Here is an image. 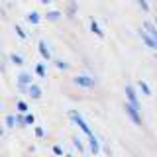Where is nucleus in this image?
<instances>
[{
	"label": "nucleus",
	"instance_id": "f257e3e1",
	"mask_svg": "<svg viewBox=\"0 0 157 157\" xmlns=\"http://www.w3.org/2000/svg\"><path fill=\"white\" fill-rule=\"evenodd\" d=\"M69 118H71V122H73L75 126H78V128H81V132H82V134H85L86 137H88V136H92V130H90V126L86 124V122H85V118H82L81 114H78L77 110H69Z\"/></svg>",
	"mask_w": 157,
	"mask_h": 157
},
{
	"label": "nucleus",
	"instance_id": "f03ea898",
	"mask_svg": "<svg viewBox=\"0 0 157 157\" xmlns=\"http://www.w3.org/2000/svg\"><path fill=\"white\" fill-rule=\"evenodd\" d=\"M126 114H128V118H130L132 122H134L136 126H144V120H141V110L137 106H134L132 102H126Z\"/></svg>",
	"mask_w": 157,
	"mask_h": 157
},
{
	"label": "nucleus",
	"instance_id": "7ed1b4c3",
	"mask_svg": "<svg viewBox=\"0 0 157 157\" xmlns=\"http://www.w3.org/2000/svg\"><path fill=\"white\" fill-rule=\"evenodd\" d=\"M73 85L82 86V88H94L96 86V78L88 77V75H77V77H73Z\"/></svg>",
	"mask_w": 157,
	"mask_h": 157
},
{
	"label": "nucleus",
	"instance_id": "20e7f679",
	"mask_svg": "<svg viewBox=\"0 0 157 157\" xmlns=\"http://www.w3.org/2000/svg\"><path fill=\"white\" fill-rule=\"evenodd\" d=\"M140 37H141V41H144V43H145V45L149 47V49L157 51V39H155L153 36H151V33L147 32L145 28H144V29H140Z\"/></svg>",
	"mask_w": 157,
	"mask_h": 157
},
{
	"label": "nucleus",
	"instance_id": "39448f33",
	"mask_svg": "<svg viewBox=\"0 0 157 157\" xmlns=\"http://www.w3.org/2000/svg\"><path fill=\"white\" fill-rule=\"evenodd\" d=\"M126 98H128V102H132L134 106L140 108V100H137V94H136V88L132 86V85H126ZM141 110V108H140Z\"/></svg>",
	"mask_w": 157,
	"mask_h": 157
},
{
	"label": "nucleus",
	"instance_id": "423d86ee",
	"mask_svg": "<svg viewBox=\"0 0 157 157\" xmlns=\"http://www.w3.org/2000/svg\"><path fill=\"white\" fill-rule=\"evenodd\" d=\"M37 51H39V55L43 57V61H51V51H49L47 43L43 41V39H39V41H37Z\"/></svg>",
	"mask_w": 157,
	"mask_h": 157
},
{
	"label": "nucleus",
	"instance_id": "0eeeda50",
	"mask_svg": "<svg viewBox=\"0 0 157 157\" xmlns=\"http://www.w3.org/2000/svg\"><path fill=\"white\" fill-rule=\"evenodd\" d=\"M16 82H18V86H29L33 82L32 73H20V75L16 77Z\"/></svg>",
	"mask_w": 157,
	"mask_h": 157
},
{
	"label": "nucleus",
	"instance_id": "6e6552de",
	"mask_svg": "<svg viewBox=\"0 0 157 157\" xmlns=\"http://www.w3.org/2000/svg\"><path fill=\"white\" fill-rule=\"evenodd\" d=\"M28 94L33 98V100H37V98H41V88H39L36 82H32V85L28 86Z\"/></svg>",
	"mask_w": 157,
	"mask_h": 157
},
{
	"label": "nucleus",
	"instance_id": "1a4fd4ad",
	"mask_svg": "<svg viewBox=\"0 0 157 157\" xmlns=\"http://www.w3.org/2000/svg\"><path fill=\"white\" fill-rule=\"evenodd\" d=\"M88 145H90V151L92 153H98V151H100V144H98V140H96V136L92 134V136H88Z\"/></svg>",
	"mask_w": 157,
	"mask_h": 157
},
{
	"label": "nucleus",
	"instance_id": "9d476101",
	"mask_svg": "<svg viewBox=\"0 0 157 157\" xmlns=\"http://www.w3.org/2000/svg\"><path fill=\"white\" fill-rule=\"evenodd\" d=\"M45 65H47V63H37V65H36V69H33V71H36L37 77H41V78L47 77V69H45Z\"/></svg>",
	"mask_w": 157,
	"mask_h": 157
},
{
	"label": "nucleus",
	"instance_id": "9b49d317",
	"mask_svg": "<svg viewBox=\"0 0 157 157\" xmlns=\"http://www.w3.org/2000/svg\"><path fill=\"white\" fill-rule=\"evenodd\" d=\"M61 16H63V12H59V10H51V12L45 14L47 22H57V20H61Z\"/></svg>",
	"mask_w": 157,
	"mask_h": 157
},
{
	"label": "nucleus",
	"instance_id": "f8f14e48",
	"mask_svg": "<svg viewBox=\"0 0 157 157\" xmlns=\"http://www.w3.org/2000/svg\"><path fill=\"white\" fill-rule=\"evenodd\" d=\"M26 20H28L29 24H32V26H36V24H39L41 16H39V12H36V10H33V12H29L28 16H26Z\"/></svg>",
	"mask_w": 157,
	"mask_h": 157
},
{
	"label": "nucleus",
	"instance_id": "ddd939ff",
	"mask_svg": "<svg viewBox=\"0 0 157 157\" xmlns=\"http://www.w3.org/2000/svg\"><path fill=\"white\" fill-rule=\"evenodd\" d=\"M90 32L94 33V36H98V37H104V32L100 29V26H98V22H94V20L90 22Z\"/></svg>",
	"mask_w": 157,
	"mask_h": 157
},
{
	"label": "nucleus",
	"instance_id": "4468645a",
	"mask_svg": "<svg viewBox=\"0 0 157 157\" xmlns=\"http://www.w3.org/2000/svg\"><path fill=\"white\" fill-rule=\"evenodd\" d=\"M4 124H6V128H16L18 126V118L12 116V114H8L6 118H4Z\"/></svg>",
	"mask_w": 157,
	"mask_h": 157
},
{
	"label": "nucleus",
	"instance_id": "2eb2a0df",
	"mask_svg": "<svg viewBox=\"0 0 157 157\" xmlns=\"http://www.w3.org/2000/svg\"><path fill=\"white\" fill-rule=\"evenodd\" d=\"M10 61H12L16 67H22L24 65V57L18 55V53H10Z\"/></svg>",
	"mask_w": 157,
	"mask_h": 157
},
{
	"label": "nucleus",
	"instance_id": "dca6fc26",
	"mask_svg": "<svg viewBox=\"0 0 157 157\" xmlns=\"http://www.w3.org/2000/svg\"><path fill=\"white\" fill-rule=\"evenodd\" d=\"M137 88H140L145 96H151V88H149V85H147L145 81H140V82H137Z\"/></svg>",
	"mask_w": 157,
	"mask_h": 157
},
{
	"label": "nucleus",
	"instance_id": "f3484780",
	"mask_svg": "<svg viewBox=\"0 0 157 157\" xmlns=\"http://www.w3.org/2000/svg\"><path fill=\"white\" fill-rule=\"evenodd\" d=\"M144 28L147 29V32L151 33V36H153L155 39H157V24H151V22H145L144 24Z\"/></svg>",
	"mask_w": 157,
	"mask_h": 157
},
{
	"label": "nucleus",
	"instance_id": "a211bd4d",
	"mask_svg": "<svg viewBox=\"0 0 157 157\" xmlns=\"http://www.w3.org/2000/svg\"><path fill=\"white\" fill-rule=\"evenodd\" d=\"M73 145H75L77 149L81 151V153H85V144H82V140H81L78 136H75V137H73Z\"/></svg>",
	"mask_w": 157,
	"mask_h": 157
},
{
	"label": "nucleus",
	"instance_id": "6ab92c4d",
	"mask_svg": "<svg viewBox=\"0 0 157 157\" xmlns=\"http://www.w3.org/2000/svg\"><path fill=\"white\" fill-rule=\"evenodd\" d=\"M16 118H18V128H26V126H28L26 114H22V112H18V114H16Z\"/></svg>",
	"mask_w": 157,
	"mask_h": 157
},
{
	"label": "nucleus",
	"instance_id": "aec40b11",
	"mask_svg": "<svg viewBox=\"0 0 157 157\" xmlns=\"http://www.w3.org/2000/svg\"><path fill=\"white\" fill-rule=\"evenodd\" d=\"M16 108H18V112H22V114H28V112H29V108H28V104L24 100H18Z\"/></svg>",
	"mask_w": 157,
	"mask_h": 157
},
{
	"label": "nucleus",
	"instance_id": "412c9836",
	"mask_svg": "<svg viewBox=\"0 0 157 157\" xmlns=\"http://www.w3.org/2000/svg\"><path fill=\"white\" fill-rule=\"evenodd\" d=\"M75 14H77V4H75V2H71V4H69V8H67V16H69V18H73Z\"/></svg>",
	"mask_w": 157,
	"mask_h": 157
},
{
	"label": "nucleus",
	"instance_id": "4be33fe9",
	"mask_svg": "<svg viewBox=\"0 0 157 157\" xmlns=\"http://www.w3.org/2000/svg\"><path fill=\"white\" fill-rule=\"evenodd\" d=\"M53 63H55V67H57V69H61V71H67V69H69V65H67L65 61H61V59H55Z\"/></svg>",
	"mask_w": 157,
	"mask_h": 157
},
{
	"label": "nucleus",
	"instance_id": "5701e85b",
	"mask_svg": "<svg viewBox=\"0 0 157 157\" xmlns=\"http://www.w3.org/2000/svg\"><path fill=\"white\" fill-rule=\"evenodd\" d=\"M14 29H16V36H18L20 39H26V37H28V33L24 32V29L20 28V26H16V28H14Z\"/></svg>",
	"mask_w": 157,
	"mask_h": 157
},
{
	"label": "nucleus",
	"instance_id": "b1692460",
	"mask_svg": "<svg viewBox=\"0 0 157 157\" xmlns=\"http://www.w3.org/2000/svg\"><path fill=\"white\" fill-rule=\"evenodd\" d=\"M26 120H28V126H33V124H36V116L29 114V112L26 114Z\"/></svg>",
	"mask_w": 157,
	"mask_h": 157
},
{
	"label": "nucleus",
	"instance_id": "393cba45",
	"mask_svg": "<svg viewBox=\"0 0 157 157\" xmlns=\"http://www.w3.org/2000/svg\"><path fill=\"white\" fill-rule=\"evenodd\" d=\"M137 2H140V6H141L144 12H149V4H147V0H137Z\"/></svg>",
	"mask_w": 157,
	"mask_h": 157
},
{
	"label": "nucleus",
	"instance_id": "a878e982",
	"mask_svg": "<svg viewBox=\"0 0 157 157\" xmlns=\"http://www.w3.org/2000/svg\"><path fill=\"white\" fill-rule=\"evenodd\" d=\"M43 136H45V130H43V128H39V126H37V128H36V137H39V140H41Z\"/></svg>",
	"mask_w": 157,
	"mask_h": 157
},
{
	"label": "nucleus",
	"instance_id": "bb28decb",
	"mask_svg": "<svg viewBox=\"0 0 157 157\" xmlns=\"http://www.w3.org/2000/svg\"><path fill=\"white\" fill-rule=\"evenodd\" d=\"M53 153H55V155H63V147L61 145H53Z\"/></svg>",
	"mask_w": 157,
	"mask_h": 157
},
{
	"label": "nucleus",
	"instance_id": "cd10ccee",
	"mask_svg": "<svg viewBox=\"0 0 157 157\" xmlns=\"http://www.w3.org/2000/svg\"><path fill=\"white\" fill-rule=\"evenodd\" d=\"M41 4H49V2H53V0H39Z\"/></svg>",
	"mask_w": 157,
	"mask_h": 157
},
{
	"label": "nucleus",
	"instance_id": "c85d7f7f",
	"mask_svg": "<svg viewBox=\"0 0 157 157\" xmlns=\"http://www.w3.org/2000/svg\"><path fill=\"white\" fill-rule=\"evenodd\" d=\"M155 24H157V14H155Z\"/></svg>",
	"mask_w": 157,
	"mask_h": 157
},
{
	"label": "nucleus",
	"instance_id": "c756f323",
	"mask_svg": "<svg viewBox=\"0 0 157 157\" xmlns=\"http://www.w3.org/2000/svg\"><path fill=\"white\" fill-rule=\"evenodd\" d=\"M155 61H157V53H155Z\"/></svg>",
	"mask_w": 157,
	"mask_h": 157
}]
</instances>
